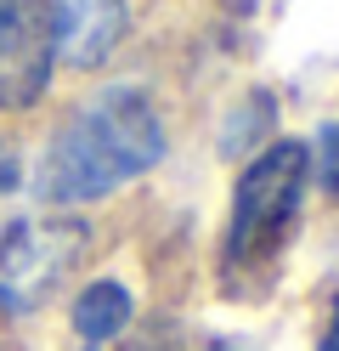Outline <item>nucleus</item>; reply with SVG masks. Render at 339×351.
I'll return each instance as SVG.
<instances>
[{"instance_id": "423d86ee", "label": "nucleus", "mask_w": 339, "mask_h": 351, "mask_svg": "<svg viewBox=\"0 0 339 351\" xmlns=\"http://www.w3.org/2000/svg\"><path fill=\"white\" fill-rule=\"evenodd\" d=\"M130 295H125V283H90V289H79V300H74V335L85 340V346H102V340H113V335H125V323H130Z\"/></svg>"}, {"instance_id": "1a4fd4ad", "label": "nucleus", "mask_w": 339, "mask_h": 351, "mask_svg": "<svg viewBox=\"0 0 339 351\" xmlns=\"http://www.w3.org/2000/svg\"><path fill=\"white\" fill-rule=\"evenodd\" d=\"M17 182H23V159H17V147L0 136V193H12Z\"/></svg>"}, {"instance_id": "0eeeda50", "label": "nucleus", "mask_w": 339, "mask_h": 351, "mask_svg": "<svg viewBox=\"0 0 339 351\" xmlns=\"http://www.w3.org/2000/svg\"><path fill=\"white\" fill-rule=\"evenodd\" d=\"M311 165H316V182L339 199V125H328L323 136H316V159Z\"/></svg>"}, {"instance_id": "20e7f679", "label": "nucleus", "mask_w": 339, "mask_h": 351, "mask_svg": "<svg viewBox=\"0 0 339 351\" xmlns=\"http://www.w3.org/2000/svg\"><path fill=\"white\" fill-rule=\"evenodd\" d=\"M45 0H0V108H29L51 85Z\"/></svg>"}, {"instance_id": "f257e3e1", "label": "nucleus", "mask_w": 339, "mask_h": 351, "mask_svg": "<svg viewBox=\"0 0 339 351\" xmlns=\"http://www.w3.org/2000/svg\"><path fill=\"white\" fill-rule=\"evenodd\" d=\"M158 159H164V125H158L147 91L108 85L62 119L40 159L34 193L45 204H97L125 182L147 176Z\"/></svg>"}, {"instance_id": "9b49d317", "label": "nucleus", "mask_w": 339, "mask_h": 351, "mask_svg": "<svg viewBox=\"0 0 339 351\" xmlns=\"http://www.w3.org/2000/svg\"><path fill=\"white\" fill-rule=\"evenodd\" d=\"M203 351H238L232 340H210V346H203Z\"/></svg>"}, {"instance_id": "f03ea898", "label": "nucleus", "mask_w": 339, "mask_h": 351, "mask_svg": "<svg viewBox=\"0 0 339 351\" xmlns=\"http://www.w3.org/2000/svg\"><path fill=\"white\" fill-rule=\"evenodd\" d=\"M311 187V147L305 142H271L260 147L232 187V215L221 232V289L238 300H255L271 289L283 255L294 244Z\"/></svg>"}, {"instance_id": "9d476101", "label": "nucleus", "mask_w": 339, "mask_h": 351, "mask_svg": "<svg viewBox=\"0 0 339 351\" xmlns=\"http://www.w3.org/2000/svg\"><path fill=\"white\" fill-rule=\"evenodd\" d=\"M316 351H339V300H334V323H328V335H323Z\"/></svg>"}, {"instance_id": "f8f14e48", "label": "nucleus", "mask_w": 339, "mask_h": 351, "mask_svg": "<svg viewBox=\"0 0 339 351\" xmlns=\"http://www.w3.org/2000/svg\"><path fill=\"white\" fill-rule=\"evenodd\" d=\"M85 351H97V346H85Z\"/></svg>"}, {"instance_id": "6e6552de", "label": "nucleus", "mask_w": 339, "mask_h": 351, "mask_svg": "<svg viewBox=\"0 0 339 351\" xmlns=\"http://www.w3.org/2000/svg\"><path fill=\"white\" fill-rule=\"evenodd\" d=\"M125 351H181V340H175V328H170V323H147Z\"/></svg>"}, {"instance_id": "7ed1b4c3", "label": "nucleus", "mask_w": 339, "mask_h": 351, "mask_svg": "<svg viewBox=\"0 0 339 351\" xmlns=\"http://www.w3.org/2000/svg\"><path fill=\"white\" fill-rule=\"evenodd\" d=\"M90 244L85 221L74 215H23L0 232V312L29 317L62 289Z\"/></svg>"}, {"instance_id": "39448f33", "label": "nucleus", "mask_w": 339, "mask_h": 351, "mask_svg": "<svg viewBox=\"0 0 339 351\" xmlns=\"http://www.w3.org/2000/svg\"><path fill=\"white\" fill-rule=\"evenodd\" d=\"M125 0H45L51 57H62L68 69H102L125 40Z\"/></svg>"}]
</instances>
